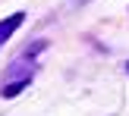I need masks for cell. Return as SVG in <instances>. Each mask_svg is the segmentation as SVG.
Returning a JSON list of instances; mask_svg holds the SVG:
<instances>
[{
	"label": "cell",
	"instance_id": "3",
	"mask_svg": "<svg viewBox=\"0 0 129 116\" xmlns=\"http://www.w3.org/2000/svg\"><path fill=\"white\" fill-rule=\"evenodd\" d=\"M76 3H82V0H76Z\"/></svg>",
	"mask_w": 129,
	"mask_h": 116
},
{
	"label": "cell",
	"instance_id": "2",
	"mask_svg": "<svg viewBox=\"0 0 129 116\" xmlns=\"http://www.w3.org/2000/svg\"><path fill=\"white\" fill-rule=\"evenodd\" d=\"M22 88H25V82H10V85H3V97H16Z\"/></svg>",
	"mask_w": 129,
	"mask_h": 116
},
{
	"label": "cell",
	"instance_id": "1",
	"mask_svg": "<svg viewBox=\"0 0 129 116\" xmlns=\"http://www.w3.org/2000/svg\"><path fill=\"white\" fill-rule=\"evenodd\" d=\"M22 22H25V13H13L10 19H3V22H0V44H3V41H6V38H10Z\"/></svg>",
	"mask_w": 129,
	"mask_h": 116
}]
</instances>
